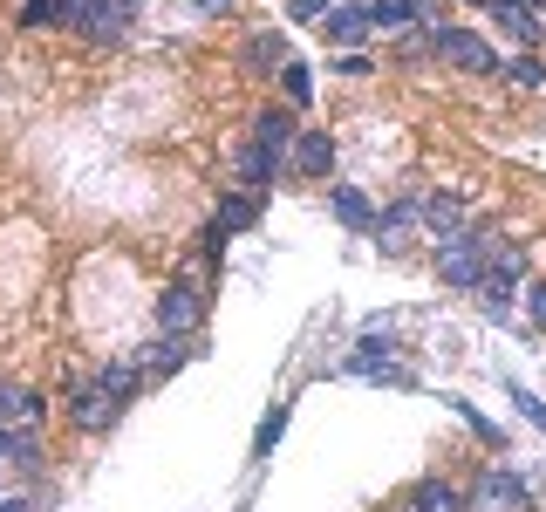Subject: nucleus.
<instances>
[{"mask_svg": "<svg viewBox=\"0 0 546 512\" xmlns=\"http://www.w3.org/2000/svg\"><path fill=\"white\" fill-rule=\"evenodd\" d=\"M287 144H294V117H280V110H267V117L253 123V151L239 158V171H246V185H267L273 164L287 158Z\"/></svg>", "mask_w": 546, "mask_h": 512, "instance_id": "nucleus-1", "label": "nucleus"}, {"mask_svg": "<svg viewBox=\"0 0 546 512\" xmlns=\"http://www.w3.org/2000/svg\"><path fill=\"white\" fill-rule=\"evenodd\" d=\"M485 267H492V239L451 233L444 246H437V280H451V287H478V280H485Z\"/></svg>", "mask_w": 546, "mask_h": 512, "instance_id": "nucleus-2", "label": "nucleus"}, {"mask_svg": "<svg viewBox=\"0 0 546 512\" xmlns=\"http://www.w3.org/2000/svg\"><path fill=\"white\" fill-rule=\"evenodd\" d=\"M430 48L451 62V69H465V76H499V62H492V48L465 28H430Z\"/></svg>", "mask_w": 546, "mask_h": 512, "instance_id": "nucleus-3", "label": "nucleus"}, {"mask_svg": "<svg viewBox=\"0 0 546 512\" xmlns=\"http://www.w3.org/2000/svg\"><path fill=\"white\" fill-rule=\"evenodd\" d=\"M198 315H205V301H198L192 280H171V287L157 294V328H164V335H192Z\"/></svg>", "mask_w": 546, "mask_h": 512, "instance_id": "nucleus-4", "label": "nucleus"}, {"mask_svg": "<svg viewBox=\"0 0 546 512\" xmlns=\"http://www.w3.org/2000/svg\"><path fill=\"white\" fill-rule=\"evenodd\" d=\"M62 21H76L89 41H117L123 35V7L117 0H62Z\"/></svg>", "mask_w": 546, "mask_h": 512, "instance_id": "nucleus-5", "label": "nucleus"}, {"mask_svg": "<svg viewBox=\"0 0 546 512\" xmlns=\"http://www.w3.org/2000/svg\"><path fill=\"white\" fill-rule=\"evenodd\" d=\"M471 512H526V485L512 472H485L471 485Z\"/></svg>", "mask_w": 546, "mask_h": 512, "instance_id": "nucleus-6", "label": "nucleus"}, {"mask_svg": "<svg viewBox=\"0 0 546 512\" xmlns=\"http://www.w3.org/2000/svg\"><path fill=\"white\" fill-rule=\"evenodd\" d=\"M492 21H499L512 41H526V48L546 35V21H540V7H533V0H492Z\"/></svg>", "mask_w": 546, "mask_h": 512, "instance_id": "nucleus-7", "label": "nucleus"}, {"mask_svg": "<svg viewBox=\"0 0 546 512\" xmlns=\"http://www.w3.org/2000/svg\"><path fill=\"white\" fill-rule=\"evenodd\" d=\"M321 28H328V41H342V48H355V41L369 35L376 21H369V7H328V21H321Z\"/></svg>", "mask_w": 546, "mask_h": 512, "instance_id": "nucleus-8", "label": "nucleus"}, {"mask_svg": "<svg viewBox=\"0 0 546 512\" xmlns=\"http://www.w3.org/2000/svg\"><path fill=\"white\" fill-rule=\"evenodd\" d=\"M417 212H424V226H430V233H444V239L458 233V219H465V205H458L451 192H430V198H417Z\"/></svg>", "mask_w": 546, "mask_h": 512, "instance_id": "nucleus-9", "label": "nucleus"}, {"mask_svg": "<svg viewBox=\"0 0 546 512\" xmlns=\"http://www.w3.org/2000/svg\"><path fill=\"white\" fill-rule=\"evenodd\" d=\"M328 164H335V144H328L321 130H308V137L294 144V171H301V178H321Z\"/></svg>", "mask_w": 546, "mask_h": 512, "instance_id": "nucleus-10", "label": "nucleus"}, {"mask_svg": "<svg viewBox=\"0 0 546 512\" xmlns=\"http://www.w3.org/2000/svg\"><path fill=\"white\" fill-rule=\"evenodd\" d=\"M110 410H117V396L103 390V383H89V390L76 396V424H82V431H103V424H110Z\"/></svg>", "mask_w": 546, "mask_h": 512, "instance_id": "nucleus-11", "label": "nucleus"}, {"mask_svg": "<svg viewBox=\"0 0 546 512\" xmlns=\"http://www.w3.org/2000/svg\"><path fill=\"white\" fill-rule=\"evenodd\" d=\"M41 417V403L28 390H21V383H0V424H35Z\"/></svg>", "mask_w": 546, "mask_h": 512, "instance_id": "nucleus-12", "label": "nucleus"}, {"mask_svg": "<svg viewBox=\"0 0 546 512\" xmlns=\"http://www.w3.org/2000/svg\"><path fill=\"white\" fill-rule=\"evenodd\" d=\"M253 219H260V205H253V198H226V205H219V226H212V246H219L226 233H246Z\"/></svg>", "mask_w": 546, "mask_h": 512, "instance_id": "nucleus-13", "label": "nucleus"}, {"mask_svg": "<svg viewBox=\"0 0 546 512\" xmlns=\"http://www.w3.org/2000/svg\"><path fill=\"white\" fill-rule=\"evenodd\" d=\"M335 212H342V226H369V219H376V205L355 192V185H342V192H335Z\"/></svg>", "mask_w": 546, "mask_h": 512, "instance_id": "nucleus-14", "label": "nucleus"}, {"mask_svg": "<svg viewBox=\"0 0 546 512\" xmlns=\"http://www.w3.org/2000/svg\"><path fill=\"white\" fill-rule=\"evenodd\" d=\"M410 506H417V512H458V492L430 478V485H417V492H410Z\"/></svg>", "mask_w": 546, "mask_h": 512, "instance_id": "nucleus-15", "label": "nucleus"}, {"mask_svg": "<svg viewBox=\"0 0 546 512\" xmlns=\"http://www.w3.org/2000/svg\"><path fill=\"white\" fill-rule=\"evenodd\" d=\"M410 14H417L410 0H369V21H376V28H403Z\"/></svg>", "mask_w": 546, "mask_h": 512, "instance_id": "nucleus-16", "label": "nucleus"}, {"mask_svg": "<svg viewBox=\"0 0 546 512\" xmlns=\"http://www.w3.org/2000/svg\"><path fill=\"white\" fill-rule=\"evenodd\" d=\"M0 458H7V465H35V437L28 431H0Z\"/></svg>", "mask_w": 546, "mask_h": 512, "instance_id": "nucleus-17", "label": "nucleus"}, {"mask_svg": "<svg viewBox=\"0 0 546 512\" xmlns=\"http://www.w3.org/2000/svg\"><path fill=\"white\" fill-rule=\"evenodd\" d=\"M349 369H355V376H383V369H390V349H383V342H362Z\"/></svg>", "mask_w": 546, "mask_h": 512, "instance_id": "nucleus-18", "label": "nucleus"}, {"mask_svg": "<svg viewBox=\"0 0 546 512\" xmlns=\"http://www.w3.org/2000/svg\"><path fill=\"white\" fill-rule=\"evenodd\" d=\"M280 89H287V103H308V96H314V76L301 69V62H287V69H280Z\"/></svg>", "mask_w": 546, "mask_h": 512, "instance_id": "nucleus-19", "label": "nucleus"}, {"mask_svg": "<svg viewBox=\"0 0 546 512\" xmlns=\"http://www.w3.org/2000/svg\"><path fill=\"white\" fill-rule=\"evenodd\" d=\"M246 62H253V69H267V62H287V41H280V35H260L253 48H246Z\"/></svg>", "mask_w": 546, "mask_h": 512, "instance_id": "nucleus-20", "label": "nucleus"}, {"mask_svg": "<svg viewBox=\"0 0 546 512\" xmlns=\"http://www.w3.org/2000/svg\"><path fill=\"white\" fill-rule=\"evenodd\" d=\"M48 21H62V0H28L21 7V28H48Z\"/></svg>", "mask_w": 546, "mask_h": 512, "instance_id": "nucleus-21", "label": "nucleus"}, {"mask_svg": "<svg viewBox=\"0 0 546 512\" xmlns=\"http://www.w3.org/2000/svg\"><path fill=\"white\" fill-rule=\"evenodd\" d=\"M280 431H287V410H273L267 424H260V458H267L273 444H280Z\"/></svg>", "mask_w": 546, "mask_h": 512, "instance_id": "nucleus-22", "label": "nucleus"}, {"mask_svg": "<svg viewBox=\"0 0 546 512\" xmlns=\"http://www.w3.org/2000/svg\"><path fill=\"white\" fill-rule=\"evenodd\" d=\"M328 7H335V0H287V14H294V21H314V14H328Z\"/></svg>", "mask_w": 546, "mask_h": 512, "instance_id": "nucleus-23", "label": "nucleus"}, {"mask_svg": "<svg viewBox=\"0 0 546 512\" xmlns=\"http://www.w3.org/2000/svg\"><path fill=\"white\" fill-rule=\"evenodd\" d=\"M526 308H533V321L546 328V280H533V287H526Z\"/></svg>", "mask_w": 546, "mask_h": 512, "instance_id": "nucleus-24", "label": "nucleus"}, {"mask_svg": "<svg viewBox=\"0 0 546 512\" xmlns=\"http://www.w3.org/2000/svg\"><path fill=\"white\" fill-rule=\"evenodd\" d=\"M512 82H519V89H540L546 76H540V62H519V69H512Z\"/></svg>", "mask_w": 546, "mask_h": 512, "instance_id": "nucleus-25", "label": "nucleus"}, {"mask_svg": "<svg viewBox=\"0 0 546 512\" xmlns=\"http://www.w3.org/2000/svg\"><path fill=\"white\" fill-rule=\"evenodd\" d=\"M192 7H205V14H226V7H233V0H192Z\"/></svg>", "mask_w": 546, "mask_h": 512, "instance_id": "nucleus-26", "label": "nucleus"}, {"mask_svg": "<svg viewBox=\"0 0 546 512\" xmlns=\"http://www.w3.org/2000/svg\"><path fill=\"white\" fill-rule=\"evenodd\" d=\"M0 512H35V506L28 499H0Z\"/></svg>", "mask_w": 546, "mask_h": 512, "instance_id": "nucleus-27", "label": "nucleus"}, {"mask_svg": "<svg viewBox=\"0 0 546 512\" xmlns=\"http://www.w3.org/2000/svg\"><path fill=\"white\" fill-rule=\"evenodd\" d=\"M117 7H130V0H117Z\"/></svg>", "mask_w": 546, "mask_h": 512, "instance_id": "nucleus-28", "label": "nucleus"}]
</instances>
